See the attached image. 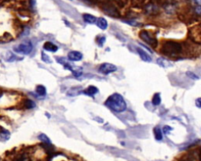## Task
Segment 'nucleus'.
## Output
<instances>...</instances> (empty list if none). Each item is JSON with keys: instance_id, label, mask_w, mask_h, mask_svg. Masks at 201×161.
<instances>
[{"instance_id": "nucleus-1", "label": "nucleus", "mask_w": 201, "mask_h": 161, "mask_svg": "<svg viewBox=\"0 0 201 161\" xmlns=\"http://www.w3.org/2000/svg\"><path fill=\"white\" fill-rule=\"evenodd\" d=\"M105 106L116 113H122L126 109V103L123 96L118 93H114L105 101Z\"/></svg>"}, {"instance_id": "nucleus-2", "label": "nucleus", "mask_w": 201, "mask_h": 161, "mask_svg": "<svg viewBox=\"0 0 201 161\" xmlns=\"http://www.w3.org/2000/svg\"><path fill=\"white\" fill-rule=\"evenodd\" d=\"M161 51L166 56L174 57L180 54L182 52V45L175 41H167L162 45Z\"/></svg>"}, {"instance_id": "nucleus-3", "label": "nucleus", "mask_w": 201, "mask_h": 161, "mask_svg": "<svg viewBox=\"0 0 201 161\" xmlns=\"http://www.w3.org/2000/svg\"><path fill=\"white\" fill-rule=\"evenodd\" d=\"M33 48V45L32 42L29 40H25L22 42L21 43L17 45L16 47L14 48V51L17 53H20V54L28 55L29 54Z\"/></svg>"}, {"instance_id": "nucleus-4", "label": "nucleus", "mask_w": 201, "mask_h": 161, "mask_svg": "<svg viewBox=\"0 0 201 161\" xmlns=\"http://www.w3.org/2000/svg\"><path fill=\"white\" fill-rule=\"evenodd\" d=\"M139 37L144 41L145 42H146L150 46L157 47V40L155 38L151 36V34L147 31H142L139 34Z\"/></svg>"}, {"instance_id": "nucleus-5", "label": "nucleus", "mask_w": 201, "mask_h": 161, "mask_svg": "<svg viewBox=\"0 0 201 161\" xmlns=\"http://www.w3.org/2000/svg\"><path fill=\"white\" fill-rule=\"evenodd\" d=\"M116 71H117L116 66L112 64V63H102L99 67V72L103 75H108V74L113 73Z\"/></svg>"}, {"instance_id": "nucleus-6", "label": "nucleus", "mask_w": 201, "mask_h": 161, "mask_svg": "<svg viewBox=\"0 0 201 161\" xmlns=\"http://www.w3.org/2000/svg\"><path fill=\"white\" fill-rule=\"evenodd\" d=\"M68 58L71 61H79L83 59V54L78 51H71L68 54Z\"/></svg>"}, {"instance_id": "nucleus-7", "label": "nucleus", "mask_w": 201, "mask_h": 161, "mask_svg": "<svg viewBox=\"0 0 201 161\" xmlns=\"http://www.w3.org/2000/svg\"><path fill=\"white\" fill-rule=\"evenodd\" d=\"M137 52H138V53L139 54V56H140V57L142 58V60L144 61H145V62H151L152 61V58L150 57V56L148 54V53H146L145 52V51H144L142 49V48H137Z\"/></svg>"}, {"instance_id": "nucleus-8", "label": "nucleus", "mask_w": 201, "mask_h": 161, "mask_svg": "<svg viewBox=\"0 0 201 161\" xmlns=\"http://www.w3.org/2000/svg\"><path fill=\"white\" fill-rule=\"evenodd\" d=\"M43 48H44L45 50L51 52H57V49H58V47L56 45L53 44V43L50 42H47L45 43L44 45H43Z\"/></svg>"}, {"instance_id": "nucleus-9", "label": "nucleus", "mask_w": 201, "mask_h": 161, "mask_svg": "<svg viewBox=\"0 0 201 161\" xmlns=\"http://www.w3.org/2000/svg\"><path fill=\"white\" fill-rule=\"evenodd\" d=\"M97 26L102 30H105L108 28V22L103 17H99L97 19Z\"/></svg>"}, {"instance_id": "nucleus-10", "label": "nucleus", "mask_w": 201, "mask_h": 161, "mask_svg": "<svg viewBox=\"0 0 201 161\" xmlns=\"http://www.w3.org/2000/svg\"><path fill=\"white\" fill-rule=\"evenodd\" d=\"M157 63L159 66H162V67H164V68H166V67H170V66H173L172 63L170 62V61L167 60H166V59L164 58H159L157 60Z\"/></svg>"}, {"instance_id": "nucleus-11", "label": "nucleus", "mask_w": 201, "mask_h": 161, "mask_svg": "<svg viewBox=\"0 0 201 161\" xmlns=\"http://www.w3.org/2000/svg\"><path fill=\"white\" fill-rule=\"evenodd\" d=\"M98 92V89L94 86H89L87 89H86L85 90L83 91V93L89 96H92V95H95Z\"/></svg>"}, {"instance_id": "nucleus-12", "label": "nucleus", "mask_w": 201, "mask_h": 161, "mask_svg": "<svg viewBox=\"0 0 201 161\" xmlns=\"http://www.w3.org/2000/svg\"><path fill=\"white\" fill-rule=\"evenodd\" d=\"M84 19L88 24H94L95 22H97V18L95 16L91 14H88V13L84 15Z\"/></svg>"}, {"instance_id": "nucleus-13", "label": "nucleus", "mask_w": 201, "mask_h": 161, "mask_svg": "<svg viewBox=\"0 0 201 161\" xmlns=\"http://www.w3.org/2000/svg\"><path fill=\"white\" fill-rule=\"evenodd\" d=\"M36 93L40 96H45V95H47V89L45 88L43 85H38L36 87Z\"/></svg>"}, {"instance_id": "nucleus-14", "label": "nucleus", "mask_w": 201, "mask_h": 161, "mask_svg": "<svg viewBox=\"0 0 201 161\" xmlns=\"http://www.w3.org/2000/svg\"><path fill=\"white\" fill-rule=\"evenodd\" d=\"M154 135H155V138L158 141H160L162 140L163 139V133L161 131L160 128V127H155L154 128Z\"/></svg>"}, {"instance_id": "nucleus-15", "label": "nucleus", "mask_w": 201, "mask_h": 161, "mask_svg": "<svg viewBox=\"0 0 201 161\" xmlns=\"http://www.w3.org/2000/svg\"><path fill=\"white\" fill-rule=\"evenodd\" d=\"M152 104L155 105V106H158V105L160 104L161 98L159 93H157V94H155L154 96H153V98H152Z\"/></svg>"}, {"instance_id": "nucleus-16", "label": "nucleus", "mask_w": 201, "mask_h": 161, "mask_svg": "<svg viewBox=\"0 0 201 161\" xmlns=\"http://www.w3.org/2000/svg\"><path fill=\"white\" fill-rule=\"evenodd\" d=\"M75 89H76V87L70 89L69 92H68V95H69V96H76V95L81 93V92L79 91L81 90V89H77V90H75Z\"/></svg>"}, {"instance_id": "nucleus-17", "label": "nucleus", "mask_w": 201, "mask_h": 161, "mask_svg": "<svg viewBox=\"0 0 201 161\" xmlns=\"http://www.w3.org/2000/svg\"><path fill=\"white\" fill-rule=\"evenodd\" d=\"M38 138H39V140H41V141L43 142L44 143H47V144H50L51 143L49 138L47 137V135H46L45 134H40Z\"/></svg>"}, {"instance_id": "nucleus-18", "label": "nucleus", "mask_w": 201, "mask_h": 161, "mask_svg": "<svg viewBox=\"0 0 201 161\" xmlns=\"http://www.w3.org/2000/svg\"><path fill=\"white\" fill-rule=\"evenodd\" d=\"M25 107H26V108H28V109H32V108H34V107H35V103L33 102V101L32 100H27L26 102H25Z\"/></svg>"}, {"instance_id": "nucleus-19", "label": "nucleus", "mask_w": 201, "mask_h": 161, "mask_svg": "<svg viewBox=\"0 0 201 161\" xmlns=\"http://www.w3.org/2000/svg\"><path fill=\"white\" fill-rule=\"evenodd\" d=\"M42 60H43V61H44L45 63H52V60L50 59L49 56H47V54H45L44 52H42Z\"/></svg>"}, {"instance_id": "nucleus-20", "label": "nucleus", "mask_w": 201, "mask_h": 161, "mask_svg": "<svg viewBox=\"0 0 201 161\" xmlns=\"http://www.w3.org/2000/svg\"><path fill=\"white\" fill-rule=\"evenodd\" d=\"M186 75L188 77H189L190 78L193 79V80H198V79L199 78V77L197 76L196 75H195L194 73L191 72V71H187V72H186Z\"/></svg>"}, {"instance_id": "nucleus-21", "label": "nucleus", "mask_w": 201, "mask_h": 161, "mask_svg": "<svg viewBox=\"0 0 201 161\" xmlns=\"http://www.w3.org/2000/svg\"><path fill=\"white\" fill-rule=\"evenodd\" d=\"M171 131H172V128L169 127V126H164L163 128V133H164L165 135H167V134H169Z\"/></svg>"}, {"instance_id": "nucleus-22", "label": "nucleus", "mask_w": 201, "mask_h": 161, "mask_svg": "<svg viewBox=\"0 0 201 161\" xmlns=\"http://www.w3.org/2000/svg\"><path fill=\"white\" fill-rule=\"evenodd\" d=\"M105 37H102V38L98 39V43H99L101 46L105 43Z\"/></svg>"}, {"instance_id": "nucleus-23", "label": "nucleus", "mask_w": 201, "mask_h": 161, "mask_svg": "<svg viewBox=\"0 0 201 161\" xmlns=\"http://www.w3.org/2000/svg\"><path fill=\"white\" fill-rule=\"evenodd\" d=\"M196 106L199 108H201V98H198L196 100Z\"/></svg>"}, {"instance_id": "nucleus-24", "label": "nucleus", "mask_w": 201, "mask_h": 161, "mask_svg": "<svg viewBox=\"0 0 201 161\" xmlns=\"http://www.w3.org/2000/svg\"><path fill=\"white\" fill-rule=\"evenodd\" d=\"M126 23L130 24V25H132V26H134V27L138 26V25L140 24L139 23L136 22V21H128V22H126Z\"/></svg>"}, {"instance_id": "nucleus-25", "label": "nucleus", "mask_w": 201, "mask_h": 161, "mask_svg": "<svg viewBox=\"0 0 201 161\" xmlns=\"http://www.w3.org/2000/svg\"><path fill=\"white\" fill-rule=\"evenodd\" d=\"M195 12L197 14L199 15H201V6H196L195 9Z\"/></svg>"}]
</instances>
